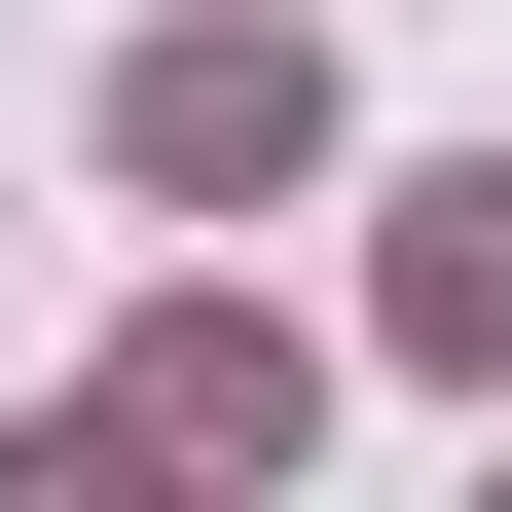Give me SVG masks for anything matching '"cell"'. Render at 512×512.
I'll use <instances>...</instances> for the list:
<instances>
[{"label":"cell","mask_w":512,"mask_h":512,"mask_svg":"<svg viewBox=\"0 0 512 512\" xmlns=\"http://www.w3.org/2000/svg\"><path fill=\"white\" fill-rule=\"evenodd\" d=\"M147 183H293V37H147Z\"/></svg>","instance_id":"1"},{"label":"cell","mask_w":512,"mask_h":512,"mask_svg":"<svg viewBox=\"0 0 512 512\" xmlns=\"http://www.w3.org/2000/svg\"><path fill=\"white\" fill-rule=\"evenodd\" d=\"M403 293H439V330L512 366V183H439V256H403Z\"/></svg>","instance_id":"2"}]
</instances>
